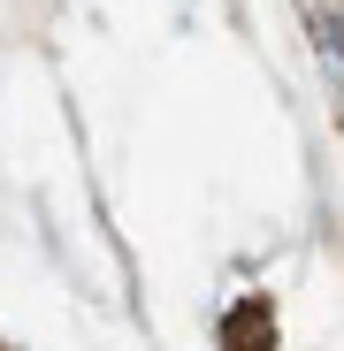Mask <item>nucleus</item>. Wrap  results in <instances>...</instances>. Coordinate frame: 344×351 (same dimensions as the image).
Wrapping results in <instances>:
<instances>
[{"label": "nucleus", "mask_w": 344, "mask_h": 351, "mask_svg": "<svg viewBox=\"0 0 344 351\" xmlns=\"http://www.w3.org/2000/svg\"><path fill=\"white\" fill-rule=\"evenodd\" d=\"M260 336H275L268 306H238V313H229V351H268Z\"/></svg>", "instance_id": "1"}]
</instances>
